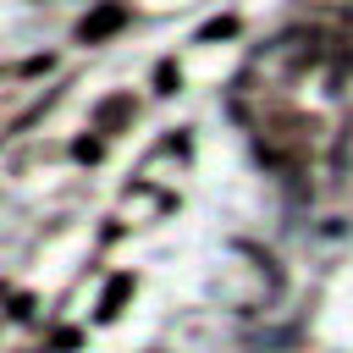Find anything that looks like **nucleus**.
<instances>
[{
  "instance_id": "6",
  "label": "nucleus",
  "mask_w": 353,
  "mask_h": 353,
  "mask_svg": "<svg viewBox=\"0 0 353 353\" xmlns=\"http://www.w3.org/2000/svg\"><path fill=\"white\" fill-rule=\"evenodd\" d=\"M226 33H237V17H215V22H210L199 39H226Z\"/></svg>"
},
{
  "instance_id": "4",
  "label": "nucleus",
  "mask_w": 353,
  "mask_h": 353,
  "mask_svg": "<svg viewBox=\"0 0 353 353\" xmlns=\"http://www.w3.org/2000/svg\"><path fill=\"white\" fill-rule=\"evenodd\" d=\"M176 83H182L176 61H160V66H154V88H160V94H176Z\"/></svg>"
},
{
  "instance_id": "1",
  "label": "nucleus",
  "mask_w": 353,
  "mask_h": 353,
  "mask_svg": "<svg viewBox=\"0 0 353 353\" xmlns=\"http://www.w3.org/2000/svg\"><path fill=\"white\" fill-rule=\"evenodd\" d=\"M121 22H127V6H121V0H105L99 11H88V17L77 22V44H99V39H110Z\"/></svg>"
},
{
  "instance_id": "2",
  "label": "nucleus",
  "mask_w": 353,
  "mask_h": 353,
  "mask_svg": "<svg viewBox=\"0 0 353 353\" xmlns=\"http://www.w3.org/2000/svg\"><path fill=\"white\" fill-rule=\"evenodd\" d=\"M132 110H138V105H132V94H116V99H105V105L94 110V132H99V138H110V132H116V127H121Z\"/></svg>"
},
{
  "instance_id": "5",
  "label": "nucleus",
  "mask_w": 353,
  "mask_h": 353,
  "mask_svg": "<svg viewBox=\"0 0 353 353\" xmlns=\"http://www.w3.org/2000/svg\"><path fill=\"white\" fill-rule=\"evenodd\" d=\"M72 154H77V160H99V154H105V138H77Z\"/></svg>"
},
{
  "instance_id": "3",
  "label": "nucleus",
  "mask_w": 353,
  "mask_h": 353,
  "mask_svg": "<svg viewBox=\"0 0 353 353\" xmlns=\"http://www.w3.org/2000/svg\"><path fill=\"white\" fill-rule=\"evenodd\" d=\"M132 292V276H116L110 287H105V298H99V320H116L121 314V298Z\"/></svg>"
},
{
  "instance_id": "7",
  "label": "nucleus",
  "mask_w": 353,
  "mask_h": 353,
  "mask_svg": "<svg viewBox=\"0 0 353 353\" xmlns=\"http://www.w3.org/2000/svg\"><path fill=\"white\" fill-rule=\"evenodd\" d=\"M28 314H33V298H28V292H22V298H11V320H28Z\"/></svg>"
}]
</instances>
